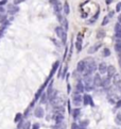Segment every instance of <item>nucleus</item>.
<instances>
[{
  "label": "nucleus",
  "instance_id": "obj_1",
  "mask_svg": "<svg viewBox=\"0 0 121 129\" xmlns=\"http://www.w3.org/2000/svg\"><path fill=\"white\" fill-rule=\"evenodd\" d=\"M96 69H97V64L93 62V60H91L90 62H87L86 63V67H85V70L83 72V74H84V76L91 75L93 73L96 72Z\"/></svg>",
  "mask_w": 121,
  "mask_h": 129
},
{
  "label": "nucleus",
  "instance_id": "obj_2",
  "mask_svg": "<svg viewBox=\"0 0 121 129\" xmlns=\"http://www.w3.org/2000/svg\"><path fill=\"white\" fill-rule=\"evenodd\" d=\"M8 14H10V15H15L17 12L19 11V8L15 5L14 3H11V4H8Z\"/></svg>",
  "mask_w": 121,
  "mask_h": 129
},
{
  "label": "nucleus",
  "instance_id": "obj_3",
  "mask_svg": "<svg viewBox=\"0 0 121 129\" xmlns=\"http://www.w3.org/2000/svg\"><path fill=\"white\" fill-rule=\"evenodd\" d=\"M72 101L75 106H80L82 104V101H83V96L80 95V93H75L72 97Z\"/></svg>",
  "mask_w": 121,
  "mask_h": 129
},
{
  "label": "nucleus",
  "instance_id": "obj_4",
  "mask_svg": "<svg viewBox=\"0 0 121 129\" xmlns=\"http://www.w3.org/2000/svg\"><path fill=\"white\" fill-rule=\"evenodd\" d=\"M34 115L36 116L37 118H42V117H44V115H45V111H44L42 107H37L34 111Z\"/></svg>",
  "mask_w": 121,
  "mask_h": 129
},
{
  "label": "nucleus",
  "instance_id": "obj_5",
  "mask_svg": "<svg viewBox=\"0 0 121 129\" xmlns=\"http://www.w3.org/2000/svg\"><path fill=\"white\" fill-rule=\"evenodd\" d=\"M101 82H102V78L100 77L99 74H96L93 78V83L95 86H101Z\"/></svg>",
  "mask_w": 121,
  "mask_h": 129
},
{
  "label": "nucleus",
  "instance_id": "obj_6",
  "mask_svg": "<svg viewBox=\"0 0 121 129\" xmlns=\"http://www.w3.org/2000/svg\"><path fill=\"white\" fill-rule=\"evenodd\" d=\"M83 102H84V105H90V106H95L93 105V98H91V96L90 95H88V94H86V95H84L83 96Z\"/></svg>",
  "mask_w": 121,
  "mask_h": 129
},
{
  "label": "nucleus",
  "instance_id": "obj_7",
  "mask_svg": "<svg viewBox=\"0 0 121 129\" xmlns=\"http://www.w3.org/2000/svg\"><path fill=\"white\" fill-rule=\"evenodd\" d=\"M110 84H111V77H104L102 79V82H101V86L104 87L105 90H107L110 87Z\"/></svg>",
  "mask_w": 121,
  "mask_h": 129
},
{
  "label": "nucleus",
  "instance_id": "obj_8",
  "mask_svg": "<svg viewBox=\"0 0 121 129\" xmlns=\"http://www.w3.org/2000/svg\"><path fill=\"white\" fill-rule=\"evenodd\" d=\"M85 67H86V62L85 61H80L78 65H76V70L79 73H83L85 70Z\"/></svg>",
  "mask_w": 121,
  "mask_h": 129
},
{
  "label": "nucleus",
  "instance_id": "obj_9",
  "mask_svg": "<svg viewBox=\"0 0 121 129\" xmlns=\"http://www.w3.org/2000/svg\"><path fill=\"white\" fill-rule=\"evenodd\" d=\"M106 74H107L108 77H113V76L116 74V68L113 65L107 66V69H106Z\"/></svg>",
  "mask_w": 121,
  "mask_h": 129
},
{
  "label": "nucleus",
  "instance_id": "obj_10",
  "mask_svg": "<svg viewBox=\"0 0 121 129\" xmlns=\"http://www.w3.org/2000/svg\"><path fill=\"white\" fill-rule=\"evenodd\" d=\"M75 47H76V50L79 52L82 50V35H78V39H76V42H75Z\"/></svg>",
  "mask_w": 121,
  "mask_h": 129
},
{
  "label": "nucleus",
  "instance_id": "obj_11",
  "mask_svg": "<svg viewBox=\"0 0 121 129\" xmlns=\"http://www.w3.org/2000/svg\"><path fill=\"white\" fill-rule=\"evenodd\" d=\"M58 66H60V62H58V61H57V62H55L54 64H53V66H52V69H51V73H50V75H49V77H48V79H49V80L52 78L53 74H54V73L57 70Z\"/></svg>",
  "mask_w": 121,
  "mask_h": 129
},
{
  "label": "nucleus",
  "instance_id": "obj_12",
  "mask_svg": "<svg viewBox=\"0 0 121 129\" xmlns=\"http://www.w3.org/2000/svg\"><path fill=\"white\" fill-rule=\"evenodd\" d=\"M53 9H54V12H55V14H61V12L62 10H63V5H62L61 2H57L56 4H54L53 5Z\"/></svg>",
  "mask_w": 121,
  "mask_h": 129
},
{
  "label": "nucleus",
  "instance_id": "obj_13",
  "mask_svg": "<svg viewBox=\"0 0 121 129\" xmlns=\"http://www.w3.org/2000/svg\"><path fill=\"white\" fill-rule=\"evenodd\" d=\"M83 91H84L83 83H82L81 81H79L78 83H76V86H75V93H80V94H81Z\"/></svg>",
  "mask_w": 121,
  "mask_h": 129
},
{
  "label": "nucleus",
  "instance_id": "obj_14",
  "mask_svg": "<svg viewBox=\"0 0 121 129\" xmlns=\"http://www.w3.org/2000/svg\"><path fill=\"white\" fill-rule=\"evenodd\" d=\"M101 47V43H99V44H96V45H93V46H91L89 49H88V52L89 54H95V52L98 50V49Z\"/></svg>",
  "mask_w": 121,
  "mask_h": 129
},
{
  "label": "nucleus",
  "instance_id": "obj_15",
  "mask_svg": "<svg viewBox=\"0 0 121 129\" xmlns=\"http://www.w3.org/2000/svg\"><path fill=\"white\" fill-rule=\"evenodd\" d=\"M113 77H114V84L117 86H121V77L119 75H116V74H115Z\"/></svg>",
  "mask_w": 121,
  "mask_h": 129
},
{
  "label": "nucleus",
  "instance_id": "obj_16",
  "mask_svg": "<svg viewBox=\"0 0 121 129\" xmlns=\"http://www.w3.org/2000/svg\"><path fill=\"white\" fill-rule=\"evenodd\" d=\"M106 69H107V65L105 63H100L99 64V72L100 74H105Z\"/></svg>",
  "mask_w": 121,
  "mask_h": 129
},
{
  "label": "nucleus",
  "instance_id": "obj_17",
  "mask_svg": "<svg viewBox=\"0 0 121 129\" xmlns=\"http://www.w3.org/2000/svg\"><path fill=\"white\" fill-rule=\"evenodd\" d=\"M60 22L62 23V28H63L65 31L68 30V20H67L66 18H64V17H63V18L61 19V22Z\"/></svg>",
  "mask_w": 121,
  "mask_h": 129
},
{
  "label": "nucleus",
  "instance_id": "obj_18",
  "mask_svg": "<svg viewBox=\"0 0 121 129\" xmlns=\"http://www.w3.org/2000/svg\"><path fill=\"white\" fill-rule=\"evenodd\" d=\"M64 32H66V31H65L62 27H56V28H55V33H56V35H57L58 37H60V39H62V36H63Z\"/></svg>",
  "mask_w": 121,
  "mask_h": 129
},
{
  "label": "nucleus",
  "instance_id": "obj_19",
  "mask_svg": "<svg viewBox=\"0 0 121 129\" xmlns=\"http://www.w3.org/2000/svg\"><path fill=\"white\" fill-rule=\"evenodd\" d=\"M63 11H64V13L66 14V15H68V14L70 13V8H69L68 2H65V3H64V5H63Z\"/></svg>",
  "mask_w": 121,
  "mask_h": 129
},
{
  "label": "nucleus",
  "instance_id": "obj_20",
  "mask_svg": "<svg viewBox=\"0 0 121 129\" xmlns=\"http://www.w3.org/2000/svg\"><path fill=\"white\" fill-rule=\"evenodd\" d=\"M99 13H100V11L97 12V13L95 14V15H93V16L91 17V18H90L89 20H88V23H90V25H91V23H93V22H95L96 20L98 19V17H99Z\"/></svg>",
  "mask_w": 121,
  "mask_h": 129
},
{
  "label": "nucleus",
  "instance_id": "obj_21",
  "mask_svg": "<svg viewBox=\"0 0 121 129\" xmlns=\"http://www.w3.org/2000/svg\"><path fill=\"white\" fill-rule=\"evenodd\" d=\"M80 113H81V110L78 109V108L71 111V114H72L73 118H76V117H79V116H80Z\"/></svg>",
  "mask_w": 121,
  "mask_h": 129
},
{
  "label": "nucleus",
  "instance_id": "obj_22",
  "mask_svg": "<svg viewBox=\"0 0 121 129\" xmlns=\"http://www.w3.org/2000/svg\"><path fill=\"white\" fill-rule=\"evenodd\" d=\"M84 81L86 84H91L93 83V78H91L90 75H86V76H84Z\"/></svg>",
  "mask_w": 121,
  "mask_h": 129
},
{
  "label": "nucleus",
  "instance_id": "obj_23",
  "mask_svg": "<svg viewBox=\"0 0 121 129\" xmlns=\"http://www.w3.org/2000/svg\"><path fill=\"white\" fill-rule=\"evenodd\" d=\"M105 36V31H103L102 29L97 31V39H102V37Z\"/></svg>",
  "mask_w": 121,
  "mask_h": 129
},
{
  "label": "nucleus",
  "instance_id": "obj_24",
  "mask_svg": "<svg viewBox=\"0 0 121 129\" xmlns=\"http://www.w3.org/2000/svg\"><path fill=\"white\" fill-rule=\"evenodd\" d=\"M115 33H121V23L117 22L115 26Z\"/></svg>",
  "mask_w": 121,
  "mask_h": 129
},
{
  "label": "nucleus",
  "instance_id": "obj_25",
  "mask_svg": "<svg viewBox=\"0 0 121 129\" xmlns=\"http://www.w3.org/2000/svg\"><path fill=\"white\" fill-rule=\"evenodd\" d=\"M22 119V114L21 113H17L16 114V116H15V118H14V122L15 123H18V122H20Z\"/></svg>",
  "mask_w": 121,
  "mask_h": 129
},
{
  "label": "nucleus",
  "instance_id": "obj_26",
  "mask_svg": "<svg viewBox=\"0 0 121 129\" xmlns=\"http://www.w3.org/2000/svg\"><path fill=\"white\" fill-rule=\"evenodd\" d=\"M115 50L117 52H121V43L120 42H117L115 44Z\"/></svg>",
  "mask_w": 121,
  "mask_h": 129
},
{
  "label": "nucleus",
  "instance_id": "obj_27",
  "mask_svg": "<svg viewBox=\"0 0 121 129\" xmlns=\"http://www.w3.org/2000/svg\"><path fill=\"white\" fill-rule=\"evenodd\" d=\"M111 55V50L108 48H104L103 49V57H110Z\"/></svg>",
  "mask_w": 121,
  "mask_h": 129
},
{
  "label": "nucleus",
  "instance_id": "obj_28",
  "mask_svg": "<svg viewBox=\"0 0 121 129\" xmlns=\"http://www.w3.org/2000/svg\"><path fill=\"white\" fill-rule=\"evenodd\" d=\"M31 128V123L30 122H25L22 125V129H30Z\"/></svg>",
  "mask_w": 121,
  "mask_h": 129
},
{
  "label": "nucleus",
  "instance_id": "obj_29",
  "mask_svg": "<svg viewBox=\"0 0 121 129\" xmlns=\"http://www.w3.org/2000/svg\"><path fill=\"white\" fill-rule=\"evenodd\" d=\"M116 123L118 125H121V112H119L116 116Z\"/></svg>",
  "mask_w": 121,
  "mask_h": 129
},
{
  "label": "nucleus",
  "instance_id": "obj_30",
  "mask_svg": "<svg viewBox=\"0 0 121 129\" xmlns=\"http://www.w3.org/2000/svg\"><path fill=\"white\" fill-rule=\"evenodd\" d=\"M88 124H89V122L88 121H82L80 123V127H87Z\"/></svg>",
  "mask_w": 121,
  "mask_h": 129
},
{
  "label": "nucleus",
  "instance_id": "obj_31",
  "mask_svg": "<svg viewBox=\"0 0 121 129\" xmlns=\"http://www.w3.org/2000/svg\"><path fill=\"white\" fill-rule=\"evenodd\" d=\"M47 97H48V95H47V93H44L42 95V98H40V102H45L47 100Z\"/></svg>",
  "mask_w": 121,
  "mask_h": 129
},
{
  "label": "nucleus",
  "instance_id": "obj_32",
  "mask_svg": "<svg viewBox=\"0 0 121 129\" xmlns=\"http://www.w3.org/2000/svg\"><path fill=\"white\" fill-rule=\"evenodd\" d=\"M108 22H110V17L108 16H106L104 17V19H103V22H102V26H105V25H107Z\"/></svg>",
  "mask_w": 121,
  "mask_h": 129
},
{
  "label": "nucleus",
  "instance_id": "obj_33",
  "mask_svg": "<svg viewBox=\"0 0 121 129\" xmlns=\"http://www.w3.org/2000/svg\"><path fill=\"white\" fill-rule=\"evenodd\" d=\"M66 41H67V34L66 32H64L63 36H62V42H63V44H66Z\"/></svg>",
  "mask_w": 121,
  "mask_h": 129
},
{
  "label": "nucleus",
  "instance_id": "obj_34",
  "mask_svg": "<svg viewBox=\"0 0 121 129\" xmlns=\"http://www.w3.org/2000/svg\"><path fill=\"white\" fill-rule=\"evenodd\" d=\"M84 90H86L87 92H90V91L93 90V86H91V84H86V86H84Z\"/></svg>",
  "mask_w": 121,
  "mask_h": 129
},
{
  "label": "nucleus",
  "instance_id": "obj_35",
  "mask_svg": "<svg viewBox=\"0 0 121 129\" xmlns=\"http://www.w3.org/2000/svg\"><path fill=\"white\" fill-rule=\"evenodd\" d=\"M23 1H26V0H13V3L15 5H18L19 3H21V2H23Z\"/></svg>",
  "mask_w": 121,
  "mask_h": 129
},
{
  "label": "nucleus",
  "instance_id": "obj_36",
  "mask_svg": "<svg viewBox=\"0 0 121 129\" xmlns=\"http://www.w3.org/2000/svg\"><path fill=\"white\" fill-rule=\"evenodd\" d=\"M32 129H39V124H38V123L33 124V125H32Z\"/></svg>",
  "mask_w": 121,
  "mask_h": 129
},
{
  "label": "nucleus",
  "instance_id": "obj_37",
  "mask_svg": "<svg viewBox=\"0 0 121 129\" xmlns=\"http://www.w3.org/2000/svg\"><path fill=\"white\" fill-rule=\"evenodd\" d=\"M120 10H121V2H118L117 7H116V11L117 12H120Z\"/></svg>",
  "mask_w": 121,
  "mask_h": 129
},
{
  "label": "nucleus",
  "instance_id": "obj_38",
  "mask_svg": "<svg viewBox=\"0 0 121 129\" xmlns=\"http://www.w3.org/2000/svg\"><path fill=\"white\" fill-rule=\"evenodd\" d=\"M50 1V3H51L52 5H54V4H56L57 2H60V0H49Z\"/></svg>",
  "mask_w": 121,
  "mask_h": 129
},
{
  "label": "nucleus",
  "instance_id": "obj_39",
  "mask_svg": "<svg viewBox=\"0 0 121 129\" xmlns=\"http://www.w3.org/2000/svg\"><path fill=\"white\" fill-rule=\"evenodd\" d=\"M8 2V0H0V7H2V5H4L5 3Z\"/></svg>",
  "mask_w": 121,
  "mask_h": 129
},
{
  "label": "nucleus",
  "instance_id": "obj_40",
  "mask_svg": "<svg viewBox=\"0 0 121 129\" xmlns=\"http://www.w3.org/2000/svg\"><path fill=\"white\" fill-rule=\"evenodd\" d=\"M71 129H79V126L75 124V123H73V124L71 125Z\"/></svg>",
  "mask_w": 121,
  "mask_h": 129
},
{
  "label": "nucleus",
  "instance_id": "obj_41",
  "mask_svg": "<svg viewBox=\"0 0 121 129\" xmlns=\"http://www.w3.org/2000/svg\"><path fill=\"white\" fill-rule=\"evenodd\" d=\"M116 108H117V109H118V108H121V100L117 101V104H116Z\"/></svg>",
  "mask_w": 121,
  "mask_h": 129
},
{
  "label": "nucleus",
  "instance_id": "obj_42",
  "mask_svg": "<svg viewBox=\"0 0 121 129\" xmlns=\"http://www.w3.org/2000/svg\"><path fill=\"white\" fill-rule=\"evenodd\" d=\"M4 11H5V10H4L3 8L0 7V14H3V13H4Z\"/></svg>",
  "mask_w": 121,
  "mask_h": 129
},
{
  "label": "nucleus",
  "instance_id": "obj_43",
  "mask_svg": "<svg viewBox=\"0 0 121 129\" xmlns=\"http://www.w3.org/2000/svg\"><path fill=\"white\" fill-rule=\"evenodd\" d=\"M113 2V0H106V4H111Z\"/></svg>",
  "mask_w": 121,
  "mask_h": 129
},
{
  "label": "nucleus",
  "instance_id": "obj_44",
  "mask_svg": "<svg viewBox=\"0 0 121 129\" xmlns=\"http://www.w3.org/2000/svg\"><path fill=\"white\" fill-rule=\"evenodd\" d=\"M118 20H119V23H121V15L119 16V18H118Z\"/></svg>",
  "mask_w": 121,
  "mask_h": 129
},
{
  "label": "nucleus",
  "instance_id": "obj_45",
  "mask_svg": "<svg viewBox=\"0 0 121 129\" xmlns=\"http://www.w3.org/2000/svg\"><path fill=\"white\" fill-rule=\"evenodd\" d=\"M79 129H87L86 127H80V126H79Z\"/></svg>",
  "mask_w": 121,
  "mask_h": 129
},
{
  "label": "nucleus",
  "instance_id": "obj_46",
  "mask_svg": "<svg viewBox=\"0 0 121 129\" xmlns=\"http://www.w3.org/2000/svg\"><path fill=\"white\" fill-rule=\"evenodd\" d=\"M1 17H2V14H0V19H1Z\"/></svg>",
  "mask_w": 121,
  "mask_h": 129
},
{
  "label": "nucleus",
  "instance_id": "obj_47",
  "mask_svg": "<svg viewBox=\"0 0 121 129\" xmlns=\"http://www.w3.org/2000/svg\"><path fill=\"white\" fill-rule=\"evenodd\" d=\"M119 87H120V92H121V86H119Z\"/></svg>",
  "mask_w": 121,
  "mask_h": 129
},
{
  "label": "nucleus",
  "instance_id": "obj_48",
  "mask_svg": "<svg viewBox=\"0 0 121 129\" xmlns=\"http://www.w3.org/2000/svg\"><path fill=\"white\" fill-rule=\"evenodd\" d=\"M120 60H121V54H120Z\"/></svg>",
  "mask_w": 121,
  "mask_h": 129
}]
</instances>
